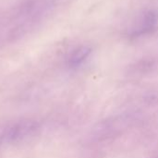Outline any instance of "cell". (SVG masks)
Returning <instances> with one entry per match:
<instances>
[{"instance_id": "obj_2", "label": "cell", "mask_w": 158, "mask_h": 158, "mask_svg": "<svg viewBox=\"0 0 158 158\" xmlns=\"http://www.w3.org/2000/svg\"><path fill=\"white\" fill-rule=\"evenodd\" d=\"M90 50L86 47H81L75 50L69 57V63L71 67H76L80 65L89 55Z\"/></svg>"}, {"instance_id": "obj_1", "label": "cell", "mask_w": 158, "mask_h": 158, "mask_svg": "<svg viewBox=\"0 0 158 158\" xmlns=\"http://www.w3.org/2000/svg\"><path fill=\"white\" fill-rule=\"evenodd\" d=\"M40 132V125L33 120H22L10 126L2 135L6 144H17L34 138Z\"/></svg>"}]
</instances>
